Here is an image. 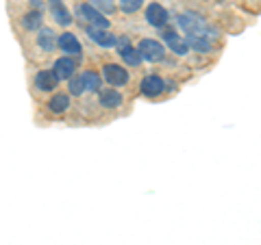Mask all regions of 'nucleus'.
<instances>
[{"label": "nucleus", "mask_w": 261, "mask_h": 245, "mask_svg": "<svg viewBox=\"0 0 261 245\" xmlns=\"http://www.w3.org/2000/svg\"><path fill=\"white\" fill-rule=\"evenodd\" d=\"M178 26L190 37H207V24L196 13H181L178 15Z\"/></svg>", "instance_id": "obj_1"}, {"label": "nucleus", "mask_w": 261, "mask_h": 245, "mask_svg": "<svg viewBox=\"0 0 261 245\" xmlns=\"http://www.w3.org/2000/svg\"><path fill=\"white\" fill-rule=\"evenodd\" d=\"M76 15L79 18H83V20H87V22H92V26H96V28H109V20L105 18L100 11H96L89 3L76 5Z\"/></svg>", "instance_id": "obj_2"}, {"label": "nucleus", "mask_w": 261, "mask_h": 245, "mask_svg": "<svg viewBox=\"0 0 261 245\" xmlns=\"http://www.w3.org/2000/svg\"><path fill=\"white\" fill-rule=\"evenodd\" d=\"M137 52L142 54V59L157 63L166 56V48H163L159 42H154V39H142L140 46H137Z\"/></svg>", "instance_id": "obj_3"}, {"label": "nucleus", "mask_w": 261, "mask_h": 245, "mask_svg": "<svg viewBox=\"0 0 261 245\" xmlns=\"http://www.w3.org/2000/svg\"><path fill=\"white\" fill-rule=\"evenodd\" d=\"M102 74L111 87H122V85H126V80H128V72L122 68V65H113V63L105 65Z\"/></svg>", "instance_id": "obj_4"}, {"label": "nucleus", "mask_w": 261, "mask_h": 245, "mask_svg": "<svg viewBox=\"0 0 261 245\" xmlns=\"http://www.w3.org/2000/svg\"><path fill=\"white\" fill-rule=\"evenodd\" d=\"M146 22L150 24V26H166L168 24V11H166V7H161L159 3H152L148 5V9H146Z\"/></svg>", "instance_id": "obj_5"}, {"label": "nucleus", "mask_w": 261, "mask_h": 245, "mask_svg": "<svg viewBox=\"0 0 261 245\" xmlns=\"http://www.w3.org/2000/svg\"><path fill=\"white\" fill-rule=\"evenodd\" d=\"M87 35L92 42H96L102 48H111L116 46V35H111L107 28H96V26H87Z\"/></svg>", "instance_id": "obj_6"}, {"label": "nucleus", "mask_w": 261, "mask_h": 245, "mask_svg": "<svg viewBox=\"0 0 261 245\" xmlns=\"http://www.w3.org/2000/svg\"><path fill=\"white\" fill-rule=\"evenodd\" d=\"M74 70H76V61L72 59V56H61V59H57V63H55V76L59 80L74 76Z\"/></svg>", "instance_id": "obj_7"}, {"label": "nucleus", "mask_w": 261, "mask_h": 245, "mask_svg": "<svg viewBox=\"0 0 261 245\" xmlns=\"http://www.w3.org/2000/svg\"><path fill=\"white\" fill-rule=\"evenodd\" d=\"M57 46L61 48V52H68L72 56L81 54V44H79L76 35H72V33H63V35L57 37Z\"/></svg>", "instance_id": "obj_8"}, {"label": "nucleus", "mask_w": 261, "mask_h": 245, "mask_svg": "<svg viewBox=\"0 0 261 245\" xmlns=\"http://www.w3.org/2000/svg\"><path fill=\"white\" fill-rule=\"evenodd\" d=\"M163 89H166V83H163L159 76H146L142 80V94L148 96V98H154V96L163 94Z\"/></svg>", "instance_id": "obj_9"}, {"label": "nucleus", "mask_w": 261, "mask_h": 245, "mask_svg": "<svg viewBox=\"0 0 261 245\" xmlns=\"http://www.w3.org/2000/svg\"><path fill=\"white\" fill-rule=\"evenodd\" d=\"M50 13L57 24H61V26H70L72 24V15L70 11L63 7L61 0H50Z\"/></svg>", "instance_id": "obj_10"}, {"label": "nucleus", "mask_w": 261, "mask_h": 245, "mask_svg": "<svg viewBox=\"0 0 261 245\" xmlns=\"http://www.w3.org/2000/svg\"><path fill=\"white\" fill-rule=\"evenodd\" d=\"M57 83H59V78H57L55 72H50V70H44L35 76V87L39 91H53L57 87Z\"/></svg>", "instance_id": "obj_11"}, {"label": "nucleus", "mask_w": 261, "mask_h": 245, "mask_svg": "<svg viewBox=\"0 0 261 245\" xmlns=\"http://www.w3.org/2000/svg\"><path fill=\"white\" fill-rule=\"evenodd\" d=\"M163 39H166V44H168L170 50L176 52V54H187V50H190L183 39L178 37L174 30H170V28H168V30H163Z\"/></svg>", "instance_id": "obj_12"}, {"label": "nucleus", "mask_w": 261, "mask_h": 245, "mask_svg": "<svg viewBox=\"0 0 261 245\" xmlns=\"http://www.w3.org/2000/svg\"><path fill=\"white\" fill-rule=\"evenodd\" d=\"M100 104L107 109H118L122 104V96L120 91H116V89H107V91L100 94Z\"/></svg>", "instance_id": "obj_13"}, {"label": "nucleus", "mask_w": 261, "mask_h": 245, "mask_svg": "<svg viewBox=\"0 0 261 245\" xmlns=\"http://www.w3.org/2000/svg\"><path fill=\"white\" fill-rule=\"evenodd\" d=\"M37 44L44 48L46 52H53L55 46H57V39H55V33L50 28H42L39 30V37H37Z\"/></svg>", "instance_id": "obj_14"}, {"label": "nucleus", "mask_w": 261, "mask_h": 245, "mask_svg": "<svg viewBox=\"0 0 261 245\" xmlns=\"http://www.w3.org/2000/svg\"><path fill=\"white\" fill-rule=\"evenodd\" d=\"M120 54H122V59H124V63L133 65V68H137V65L144 61V59H142V54L137 52V48H133V46H122Z\"/></svg>", "instance_id": "obj_15"}, {"label": "nucleus", "mask_w": 261, "mask_h": 245, "mask_svg": "<svg viewBox=\"0 0 261 245\" xmlns=\"http://www.w3.org/2000/svg\"><path fill=\"white\" fill-rule=\"evenodd\" d=\"M68 107H70V98L65 94H57L50 98V102H48V109L53 113H63V111H68Z\"/></svg>", "instance_id": "obj_16"}, {"label": "nucleus", "mask_w": 261, "mask_h": 245, "mask_svg": "<svg viewBox=\"0 0 261 245\" xmlns=\"http://www.w3.org/2000/svg\"><path fill=\"white\" fill-rule=\"evenodd\" d=\"M42 11H31V13H27L24 15V20H22V26L27 28V30H37L39 26H42Z\"/></svg>", "instance_id": "obj_17"}, {"label": "nucleus", "mask_w": 261, "mask_h": 245, "mask_svg": "<svg viewBox=\"0 0 261 245\" xmlns=\"http://www.w3.org/2000/svg\"><path fill=\"white\" fill-rule=\"evenodd\" d=\"M187 48H194L196 52H209L211 50V44L207 42L205 37H190L187 35Z\"/></svg>", "instance_id": "obj_18"}, {"label": "nucleus", "mask_w": 261, "mask_h": 245, "mask_svg": "<svg viewBox=\"0 0 261 245\" xmlns=\"http://www.w3.org/2000/svg\"><path fill=\"white\" fill-rule=\"evenodd\" d=\"M81 78H83L85 89H92V91H98V89H100V76H98L96 72H83Z\"/></svg>", "instance_id": "obj_19"}, {"label": "nucleus", "mask_w": 261, "mask_h": 245, "mask_svg": "<svg viewBox=\"0 0 261 245\" xmlns=\"http://www.w3.org/2000/svg\"><path fill=\"white\" fill-rule=\"evenodd\" d=\"M89 5H92L96 11H100L102 15L105 13H116V3H113V0H92Z\"/></svg>", "instance_id": "obj_20"}, {"label": "nucleus", "mask_w": 261, "mask_h": 245, "mask_svg": "<svg viewBox=\"0 0 261 245\" xmlns=\"http://www.w3.org/2000/svg\"><path fill=\"white\" fill-rule=\"evenodd\" d=\"M144 5V0H120V9L124 13H135Z\"/></svg>", "instance_id": "obj_21"}, {"label": "nucleus", "mask_w": 261, "mask_h": 245, "mask_svg": "<svg viewBox=\"0 0 261 245\" xmlns=\"http://www.w3.org/2000/svg\"><path fill=\"white\" fill-rule=\"evenodd\" d=\"M85 91V85H83V78L81 76H70V94L81 96Z\"/></svg>", "instance_id": "obj_22"}]
</instances>
